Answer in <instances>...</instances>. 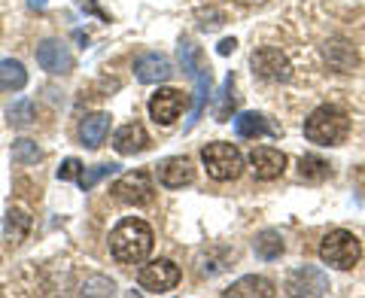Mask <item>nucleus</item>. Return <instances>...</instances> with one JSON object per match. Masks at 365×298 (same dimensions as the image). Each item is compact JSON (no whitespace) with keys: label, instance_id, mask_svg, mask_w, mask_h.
<instances>
[{"label":"nucleus","instance_id":"obj_29","mask_svg":"<svg viewBox=\"0 0 365 298\" xmlns=\"http://www.w3.org/2000/svg\"><path fill=\"white\" fill-rule=\"evenodd\" d=\"M31 9H46V0H28Z\"/></svg>","mask_w":365,"mask_h":298},{"label":"nucleus","instance_id":"obj_4","mask_svg":"<svg viewBox=\"0 0 365 298\" xmlns=\"http://www.w3.org/2000/svg\"><path fill=\"white\" fill-rule=\"evenodd\" d=\"M201 162L207 168V174L220 183L237 180L244 174V155L235 143H207L201 149Z\"/></svg>","mask_w":365,"mask_h":298},{"label":"nucleus","instance_id":"obj_30","mask_svg":"<svg viewBox=\"0 0 365 298\" xmlns=\"http://www.w3.org/2000/svg\"><path fill=\"white\" fill-rule=\"evenodd\" d=\"M359 186H362V192H365V170H362V174H359Z\"/></svg>","mask_w":365,"mask_h":298},{"label":"nucleus","instance_id":"obj_10","mask_svg":"<svg viewBox=\"0 0 365 298\" xmlns=\"http://www.w3.org/2000/svg\"><path fill=\"white\" fill-rule=\"evenodd\" d=\"M287 292L289 295H329V277L323 268H314V265H304L299 271L289 274V283H287Z\"/></svg>","mask_w":365,"mask_h":298},{"label":"nucleus","instance_id":"obj_6","mask_svg":"<svg viewBox=\"0 0 365 298\" xmlns=\"http://www.w3.org/2000/svg\"><path fill=\"white\" fill-rule=\"evenodd\" d=\"M180 268L174 265L170 259H155L150 262V265H143L140 274H137V283H140V289L146 292H155V295H162V292H170L174 286L180 283Z\"/></svg>","mask_w":365,"mask_h":298},{"label":"nucleus","instance_id":"obj_17","mask_svg":"<svg viewBox=\"0 0 365 298\" xmlns=\"http://www.w3.org/2000/svg\"><path fill=\"white\" fill-rule=\"evenodd\" d=\"M228 298H268L274 295V283L268 277H241V280H235L228 289L222 292Z\"/></svg>","mask_w":365,"mask_h":298},{"label":"nucleus","instance_id":"obj_12","mask_svg":"<svg viewBox=\"0 0 365 298\" xmlns=\"http://www.w3.org/2000/svg\"><path fill=\"white\" fill-rule=\"evenodd\" d=\"M155 174H158V183H162V186L182 189V186H192V180H195V168H192L189 158L174 155V158H165V162L155 168Z\"/></svg>","mask_w":365,"mask_h":298},{"label":"nucleus","instance_id":"obj_20","mask_svg":"<svg viewBox=\"0 0 365 298\" xmlns=\"http://www.w3.org/2000/svg\"><path fill=\"white\" fill-rule=\"evenodd\" d=\"M253 250H256L259 259L274 262V259H280V253H283V237L277 232H262L253 240Z\"/></svg>","mask_w":365,"mask_h":298},{"label":"nucleus","instance_id":"obj_2","mask_svg":"<svg viewBox=\"0 0 365 298\" xmlns=\"http://www.w3.org/2000/svg\"><path fill=\"white\" fill-rule=\"evenodd\" d=\"M347 134H350V119L338 107H329V104L317 107L304 119V137L317 146H338L347 140Z\"/></svg>","mask_w":365,"mask_h":298},{"label":"nucleus","instance_id":"obj_24","mask_svg":"<svg viewBox=\"0 0 365 298\" xmlns=\"http://www.w3.org/2000/svg\"><path fill=\"white\" fill-rule=\"evenodd\" d=\"M40 158H43L40 146L34 143V140H28V137H21V140L13 143V162L16 165H37Z\"/></svg>","mask_w":365,"mask_h":298},{"label":"nucleus","instance_id":"obj_26","mask_svg":"<svg viewBox=\"0 0 365 298\" xmlns=\"http://www.w3.org/2000/svg\"><path fill=\"white\" fill-rule=\"evenodd\" d=\"M232 86H235V79L228 76L225 83H222V91H220V95H222V104L216 107V119H220V122H225V119H228V101H232L228 95H232Z\"/></svg>","mask_w":365,"mask_h":298},{"label":"nucleus","instance_id":"obj_15","mask_svg":"<svg viewBox=\"0 0 365 298\" xmlns=\"http://www.w3.org/2000/svg\"><path fill=\"white\" fill-rule=\"evenodd\" d=\"M146 146H150V134L137 122L122 125V128L113 134V149H116L119 155H137V153H143Z\"/></svg>","mask_w":365,"mask_h":298},{"label":"nucleus","instance_id":"obj_14","mask_svg":"<svg viewBox=\"0 0 365 298\" xmlns=\"http://www.w3.org/2000/svg\"><path fill=\"white\" fill-rule=\"evenodd\" d=\"M235 134L244 140H256V137H280V128L271 125V119L262 113H241L235 116Z\"/></svg>","mask_w":365,"mask_h":298},{"label":"nucleus","instance_id":"obj_3","mask_svg":"<svg viewBox=\"0 0 365 298\" xmlns=\"http://www.w3.org/2000/svg\"><path fill=\"white\" fill-rule=\"evenodd\" d=\"M319 259L338 271H350L362 259V244L353 232L335 228V232H329L323 237V244H319Z\"/></svg>","mask_w":365,"mask_h":298},{"label":"nucleus","instance_id":"obj_7","mask_svg":"<svg viewBox=\"0 0 365 298\" xmlns=\"http://www.w3.org/2000/svg\"><path fill=\"white\" fill-rule=\"evenodd\" d=\"M250 64H253V73L268 79V83H287V79L292 76L289 58L280 49H274V46H262V49H256Z\"/></svg>","mask_w":365,"mask_h":298},{"label":"nucleus","instance_id":"obj_18","mask_svg":"<svg viewBox=\"0 0 365 298\" xmlns=\"http://www.w3.org/2000/svg\"><path fill=\"white\" fill-rule=\"evenodd\" d=\"M189 76H195V107H192V116H189V128H195V122L201 119L204 107H207V98H210V67L198 64Z\"/></svg>","mask_w":365,"mask_h":298},{"label":"nucleus","instance_id":"obj_22","mask_svg":"<svg viewBox=\"0 0 365 298\" xmlns=\"http://www.w3.org/2000/svg\"><path fill=\"white\" fill-rule=\"evenodd\" d=\"M116 168H119V165H95V168H83V170H79V177H76L79 189H83V192L95 189V186H98V183L104 180V177L116 174Z\"/></svg>","mask_w":365,"mask_h":298},{"label":"nucleus","instance_id":"obj_16","mask_svg":"<svg viewBox=\"0 0 365 298\" xmlns=\"http://www.w3.org/2000/svg\"><path fill=\"white\" fill-rule=\"evenodd\" d=\"M107 134H110L107 113H91V116H86L79 122V140H83V146H88V149H98L107 140Z\"/></svg>","mask_w":365,"mask_h":298},{"label":"nucleus","instance_id":"obj_5","mask_svg":"<svg viewBox=\"0 0 365 298\" xmlns=\"http://www.w3.org/2000/svg\"><path fill=\"white\" fill-rule=\"evenodd\" d=\"M153 180L146 170H131V174H122L113 183V198L122 204H131V207H143V204L153 201Z\"/></svg>","mask_w":365,"mask_h":298},{"label":"nucleus","instance_id":"obj_25","mask_svg":"<svg viewBox=\"0 0 365 298\" xmlns=\"http://www.w3.org/2000/svg\"><path fill=\"white\" fill-rule=\"evenodd\" d=\"M6 116H9V125H13V128H28L34 122V104L28 98H19L16 104H9Z\"/></svg>","mask_w":365,"mask_h":298},{"label":"nucleus","instance_id":"obj_23","mask_svg":"<svg viewBox=\"0 0 365 298\" xmlns=\"http://www.w3.org/2000/svg\"><path fill=\"white\" fill-rule=\"evenodd\" d=\"M28 225H31V216L25 210H9L6 213V237L13 244H21V237L28 235Z\"/></svg>","mask_w":365,"mask_h":298},{"label":"nucleus","instance_id":"obj_1","mask_svg":"<svg viewBox=\"0 0 365 298\" xmlns=\"http://www.w3.org/2000/svg\"><path fill=\"white\" fill-rule=\"evenodd\" d=\"M153 228L143 220H122L116 228L110 232V253L122 265H140V262L153 253Z\"/></svg>","mask_w":365,"mask_h":298},{"label":"nucleus","instance_id":"obj_11","mask_svg":"<svg viewBox=\"0 0 365 298\" xmlns=\"http://www.w3.org/2000/svg\"><path fill=\"white\" fill-rule=\"evenodd\" d=\"M250 170L256 174V180H277L287 170V155L274 146H256L250 153Z\"/></svg>","mask_w":365,"mask_h":298},{"label":"nucleus","instance_id":"obj_27","mask_svg":"<svg viewBox=\"0 0 365 298\" xmlns=\"http://www.w3.org/2000/svg\"><path fill=\"white\" fill-rule=\"evenodd\" d=\"M83 165H79V158H67V162L58 168V180H76Z\"/></svg>","mask_w":365,"mask_h":298},{"label":"nucleus","instance_id":"obj_28","mask_svg":"<svg viewBox=\"0 0 365 298\" xmlns=\"http://www.w3.org/2000/svg\"><path fill=\"white\" fill-rule=\"evenodd\" d=\"M235 49H237L235 40H222V43H220V55H232Z\"/></svg>","mask_w":365,"mask_h":298},{"label":"nucleus","instance_id":"obj_8","mask_svg":"<svg viewBox=\"0 0 365 298\" xmlns=\"http://www.w3.org/2000/svg\"><path fill=\"white\" fill-rule=\"evenodd\" d=\"M37 64L43 67L46 73L64 76V73L73 71V52L67 49L61 40H43L37 46Z\"/></svg>","mask_w":365,"mask_h":298},{"label":"nucleus","instance_id":"obj_21","mask_svg":"<svg viewBox=\"0 0 365 298\" xmlns=\"http://www.w3.org/2000/svg\"><path fill=\"white\" fill-rule=\"evenodd\" d=\"M299 174L307 183H319V180H326L329 174H332V170H329V165L319 155H302L299 158Z\"/></svg>","mask_w":365,"mask_h":298},{"label":"nucleus","instance_id":"obj_19","mask_svg":"<svg viewBox=\"0 0 365 298\" xmlns=\"http://www.w3.org/2000/svg\"><path fill=\"white\" fill-rule=\"evenodd\" d=\"M28 86V71L16 58L0 61V91H21Z\"/></svg>","mask_w":365,"mask_h":298},{"label":"nucleus","instance_id":"obj_9","mask_svg":"<svg viewBox=\"0 0 365 298\" xmlns=\"http://www.w3.org/2000/svg\"><path fill=\"white\" fill-rule=\"evenodd\" d=\"M182 107H186V95L180 88H158L150 98V116L155 125H174Z\"/></svg>","mask_w":365,"mask_h":298},{"label":"nucleus","instance_id":"obj_13","mask_svg":"<svg viewBox=\"0 0 365 298\" xmlns=\"http://www.w3.org/2000/svg\"><path fill=\"white\" fill-rule=\"evenodd\" d=\"M134 73H137L140 83L153 86V83H165V79L174 73V67H170V58H165V55L146 52V55H140V58L134 61Z\"/></svg>","mask_w":365,"mask_h":298}]
</instances>
